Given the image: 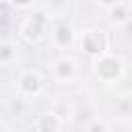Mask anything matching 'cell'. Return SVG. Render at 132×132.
<instances>
[{"label": "cell", "instance_id": "cell-1", "mask_svg": "<svg viewBox=\"0 0 132 132\" xmlns=\"http://www.w3.org/2000/svg\"><path fill=\"white\" fill-rule=\"evenodd\" d=\"M101 47H103V37H101V33L93 31V33H89V35L85 37V50H87V52L95 54V52H99Z\"/></svg>", "mask_w": 132, "mask_h": 132}, {"label": "cell", "instance_id": "cell-2", "mask_svg": "<svg viewBox=\"0 0 132 132\" xmlns=\"http://www.w3.org/2000/svg\"><path fill=\"white\" fill-rule=\"evenodd\" d=\"M99 72H101L103 76H113V74L118 72V64H116V60H103V62L99 64Z\"/></svg>", "mask_w": 132, "mask_h": 132}, {"label": "cell", "instance_id": "cell-3", "mask_svg": "<svg viewBox=\"0 0 132 132\" xmlns=\"http://www.w3.org/2000/svg\"><path fill=\"white\" fill-rule=\"evenodd\" d=\"M58 39H60L62 43H68V41H70V31H68V27H60V29H58Z\"/></svg>", "mask_w": 132, "mask_h": 132}, {"label": "cell", "instance_id": "cell-4", "mask_svg": "<svg viewBox=\"0 0 132 132\" xmlns=\"http://www.w3.org/2000/svg\"><path fill=\"white\" fill-rule=\"evenodd\" d=\"M41 128H43V132H52V130L56 128V120H54V118H45V120L41 122Z\"/></svg>", "mask_w": 132, "mask_h": 132}, {"label": "cell", "instance_id": "cell-5", "mask_svg": "<svg viewBox=\"0 0 132 132\" xmlns=\"http://www.w3.org/2000/svg\"><path fill=\"white\" fill-rule=\"evenodd\" d=\"M23 87H25L27 91H35V89H37V78H35V76H27Z\"/></svg>", "mask_w": 132, "mask_h": 132}, {"label": "cell", "instance_id": "cell-6", "mask_svg": "<svg viewBox=\"0 0 132 132\" xmlns=\"http://www.w3.org/2000/svg\"><path fill=\"white\" fill-rule=\"evenodd\" d=\"M70 72V64L68 62H60V74H68Z\"/></svg>", "mask_w": 132, "mask_h": 132}, {"label": "cell", "instance_id": "cell-7", "mask_svg": "<svg viewBox=\"0 0 132 132\" xmlns=\"http://www.w3.org/2000/svg\"><path fill=\"white\" fill-rule=\"evenodd\" d=\"M12 2H19V4H27L29 0H12Z\"/></svg>", "mask_w": 132, "mask_h": 132}, {"label": "cell", "instance_id": "cell-8", "mask_svg": "<svg viewBox=\"0 0 132 132\" xmlns=\"http://www.w3.org/2000/svg\"><path fill=\"white\" fill-rule=\"evenodd\" d=\"M103 2H113V0H103Z\"/></svg>", "mask_w": 132, "mask_h": 132}]
</instances>
